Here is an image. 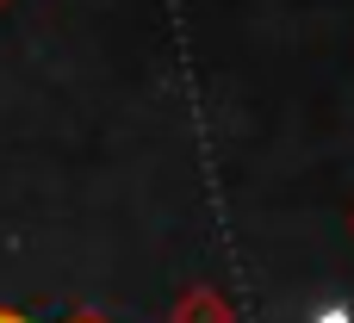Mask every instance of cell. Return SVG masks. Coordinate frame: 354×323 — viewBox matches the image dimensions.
Listing matches in <instances>:
<instances>
[{
    "instance_id": "cell-1",
    "label": "cell",
    "mask_w": 354,
    "mask_h": 323,
    "mask_svg": "<svg viewBox=\"0 0 354 323\" xmlns=\"http://www.w3.org/2000/svg\"><path fill=\"white\" fill-rule=\"evenodd\" d=\"M0 323H31V317L25 311H0Z\"/></svg>"
}]
</instances>
